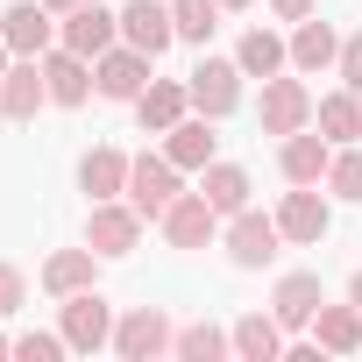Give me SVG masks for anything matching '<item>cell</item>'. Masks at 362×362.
<instances>
[{
	"instance_id": "2e32d148",
	"label": "cell",
	"mask_w": 362,
	"mask_h": 362,
	"mask_svg": "<svg viewBox=\"0 0 362 362\" xmlns=\"http://www.w3.org/2000/svg\"><path fill=\"white\" fill-rule=\"evenodd\" d=\"M277 228H284V242H320V235L334 228V206H327L313 185H298V192H284V206H277Z\"/></svg>"
},
{
	"instance_id": "277c9868",
	"label": "cell",
	"mask_w": 362,
	"mask_h": 362,
	"mask_svg": "<svg viewBox=\"0 0 362 362\" xmlns=\"http://www.w3.org/2000/svg\"><path fill=\"white\" fill-rule=\"evenodd\" d=\"M64 341H71L78 355H93V348H107V341H114V305H107L93 284L64 298Z\"/></svg>"
},
{
	"instance_id": "ba28073f",
	"label": "cell",
	"mask_w": 362,
	"mask_h": 362,
	"mask_svg": "<svg viewBox=\"0 0 362 362\" xmlns=\"http://www.w3.org/2000/svg\"><path fill=\"white\" fill-rule=\"evenodd\" d=\"M214 228H221V214L206 206V192H177V199L163 206V235H170V249H206Z\"/></svg>"
},
{
	"instance_id": "7a4b0ae2",
	"label": "cell",
	"mask_w": 362,
	"mask_h": 362,
	"mask_svg": "<svg viewBox=\"0 0 362 362\" xmlns=\"http://www.w3.org/2000/svg\"><path fill=\"white\" fill-rule=\"evenodd\" d=\"M170 199H177V163L170 156H128V206L142 221H163Z\"/></svg>"
},
{
	"instance_id": "d6a6232c",
	"label": "cell",
	"mask_w": 362,
	"mask_h": 362,
	"mask_svg": "<svg viewBox=\"0 0 362 362\" xmlns=\"http://www.w3.org/2000/svg\"><path fill=\"white\" fill-rule=\"evenodd\" d=\"M22 291H29V284H22V270H15V263H0V320L22 305Z\"/></svg>"
},
{
	"instance_id": "f546056e",
	"label": "cell",
	"mask_w": 362,
	"mask_h": 362,
	"mask_svg": "<svg viewBox=\"0 0 362 362\" xmlns=\"http://www.w3.org/2000/svg\"><path fill=\"white\" fill-rule=\"evenodd\" d=\"M327 192H334V199H362V149H334V163H327Z\"/></svg>"
},
{
	"instance_id": "836d02e7",
	"label": "cell",
	"mask_w": 362,
	"mask_h": 362,
	"mask_svg": "<svg viewBox=\"0 0 362 362\" xmlns=\"http://www.w3.org/2000/svg\"><path fill=\"white\" fill-rule=\"evenodd\" d=\"M313 8H320V0H270V15H277V22H305Z\"/></svg>"
},
{
	"instance_id": "ffe728a7",
	"label": "cell",
	"mask_w": 362,
	"mask_h": 362,
	"mask_svg": "<svg viewBox=\"0 0 362 362\" xmlns=\"http://www.w3.org/2000/svg\"><path fill=\"white\" fill-rule=\"evenodd\" d=\"M235 355H242V362H277V355H284L277 313H242V320H235Z\"/></svg>"
},
{
	"instance_id": "44dd1931",
	"label": "cell",
	"mask_w": 362,
	"mask_h": 362,
	"mask_svg": "<svg viewBox=\"0 0 362 362\" xmlns=\"http://www.w3.org/2000/svg\"><path fill=\"white\" fill-rule=\"evenodd\" d=\"M313 121H320V135H327V142H341V149H348V142L362 135V93H348V86H341V93L313 100Z\"/></svg>"
},
{
	"instance_id": "603a6c76",
	"label": "cell",
	"mask_w": 362,
	"mask_h": 362,
	"mask_svg": "<svg viewBox=\"0 0 362 362\" xmlns=\"http://www.w3.org/2000/svg\"><path fill=\"white\" fill-rule=\"evenodd\" d=\"M163 156H170L177 170H206V163H214V121H206V114H199V121H177L170 142H163Z\"/></svg>"
},
{
	"instance_id": "9a60e30c",
	"label": "cell",
	"mask_w": 362,
	"mask_h": 362,
	"mask_svg": "<svg viewBox=\"0 0 362 362\" xmlns=\"http://www.w3.org/2000/svg\"><path fill=\"white\" fill-rule=\"evenodd\" d=\"M43 78H50V100L57 107H86V93L100 86L93 78V57H78V50H43Z\"/></svg>"
},
{
	"instance_id": "d4e9b609",
	"label": "cell",
	"mask_w": 362,
	"mask_h": 362,
	"mask_svg": "<svg viewBox=\"0 0 362 362\" xmlns=\"http://www.w3.org/2000/svg\"><path fill=\"white\" fill-rule=\"evenodd\" d=\"M93 284V242L86 249H57L50 263H43V291L50 298H71V291H86Z\"/></svg>"
},
{
	"instance_id": "7c38bea8",
	"label": "cell",
	"mask_w": 362,
	"mask_h": 362,
	"mask_svg": "<svg viewBox=\"0 0 362 362\" xmlns=\"http://www.w3.org/2000/svg\"><path fill=\"white\" fill-rule=\"evenodd\" d=\"M327 305V291H320V277L313 270H291V277H277V291H270V313H277V327L284 334H298V327H313V313Z\"/></svg>"
},
{
	"instance_id": "4dcf8cb0",
	"label": "cell",
	"mask_w": 362,
	"mask_h": 362,
	"mask_svg": "<svg viewBox=\"0 0 362 362\" xmlns=\"http://www.w3.org/2000/svg\"><path fill=\"white\" fill-rule=\"evenodd\" d=\"M64 348H71L64 334H15V355H22V362H57Z\"/></svg>"
},
{
	"instance_id": "5b68a950",
	"label": "cell",
	"mask_w": 362,
	"mask_h": 362,
	"mask_svg": "<svg viewBox=\"0 0 362 362\" xmlns=\"http://www.w3.org/2000/svg\"><path fill=\"white\" fill-rule=\"evenodd\" d=\"M185 93H192V107H199L206 121H221V114H235V100H242V64L206 57V64L185 78Z\"/></svg>"
},
{
	"instance_id": "4fadbf2b",
	"label": "cell",
	"mask_w": 362,
	"mask_h": 362,
	"mask_svg": "<svg viewBox=\"0 0 362 362\" xmlns=\"http://www.w3.org/2000/svg\"><path fill=\"white\" fill-rule=\"evenodd\" d=\"M50 100V78H43V57H22L8 64V78H0V114L8 121H36V107Z\"/></svg>"
},
{
	"instance_id": "cb8c5ba5",
	"label": "cell",
	"mask_w": 362,
	"mask_h": 362,
	"mask_svg": "<svg viewBox=\"0 0 362 362\" xmlns=\"http://www.w3.org/2000/svg\"><path fill=\"white\" fill-rule=\"evenodd\" d=\"M291 64L298 71H327V64H341V36L327 29V22H298V36H291Z\"/></svg>"
},
{
	"instance_id": "9c48e42d",
	"label": "cell",
	"mask_w": 362,
	"mask_h": 362,
	"mask_svg": "<svg viewBox=\"0 0 362 362\" xmlns=\"http://www.w3.org/2000/svg\"><path fill=\"white\" fill-rule=\"evenodd\" d=\"M0 36H8V50H15V57H43V50H50V36H57V15L43 8V0H15V8L0 15Z\"/></svg>"
},
{
	"instance_id": "e575fe53",
	"label": "cell",
	"mask_w": 362,
	"mask_h": 362,
	"mask_svg": "<svg viewBox=\"0 0 362 362\" xmlns=\"http://www.w3.org/2000/svg\"><path fill=\"white\" fill-rule=\"evenodd\" d=\"M43 8H50V15H71V8H86V0H43Z\"/></svg>"
},
{
	"instance_id": "7402d4cb",
	"label": "cell",
	"mask_w": 362,
	"mask_h": 362,
	"mask_svg": "<svg viewBox=\"0 0 362 362\" xmlns=\"http://www.w3.org/2000/svg\"><path fill=\"white\" fill-rule=\"evenodd\" d=\"M78 185H86L93 199H121V192H128V156H121V149H107V142H100V149H86Z\"/></svg>"
},
{
	"instance_id": "4316f807",
	"label": "cell",
	"mask_w": 362,
	"mask_h": 362,
	"mask_svg": "<svg viewBox=\"0 0 362 362\" xmlns=\"http://www.w3.org/2000/svg\"><path fill=\"white\" fill-rule=\"evenodd\" d=\"M284 57H291V43H277L270 29H249V36H242V50H235L242 78H277V71H284Z\"/></svg>"
},
{
	"instance_id": "30bf717a",
	"label": "cell",
	"mask_w": 362,
	"mask_h": 362,
	"mask_svg": "<svg viewBox=\"0 0 362 362\" xmlns=\"http://www.w3.org/2000/svg\"><path fill=\"white\" fill-rule=\"evenodd\" d=\"M57 36H64V50H78V57H100V50H114V36H121V15H107L100 0H86V8H71V15L57 22Z\"/></svg>"
},
{
	"instance_id": "8d00e7d4",
	"label": "cell",
	"mask_w": 362,
	"mask_h": 362,
	"mask_svg": "<svg viewBox=\"0 0 362 362\" xmlns=\"http://www.w3.org/2000/svg\"><path fill=\"white\" fill-rule=\"evenodd\" d=\"M8 57H15V50H8V36H0V78H8Z\"/></svg>"
},
{
	"instance_id": "8992f818",
	"label": "cell",
	"mask_w": 362,
	"mask_h": 362,
	"mask_svg": "<svg viewBox=\"0 0 362 362\" xmlns=\"http://www.w3.org/2000/svg\"><path fill=\"white\" fill-rule=\"evenodd\" d=\"M149 64H156V57L128 43V50H100V57H93V78H100V93H107V100H142Z\"/></svg>"
},
{
	"instance_id": "74e56055",
	"label": "cell",
	"mask_w": 362,
	"mask_h": 362,
	"mask_svg": "<svg viewBox=\"0 0 362 362\" xmlns=\"http://www.w3.org/2000/svg\"><path fill=\"white\" fill-rule=\"evenodd\" d=\"M0 355H15V341H8V334H0Z\"/></svg>"
},
{
	"instance_id": "f1b7e54d",
	"label": "cell",
	"mask_w": 362,
	"mask_h": 362,
	"mask_svg": "<svg viewBox=\"0 0 362 362\" xmlns=\"http://www.w3.org/2000/svg\"><path fill=\"white\" fill-rule=\"evenodd\" d=\"M170 22H177V36H185V43H214L221 0H170Z\"/></svg>"
},
{
	"instance_id": "e0dca14e",
	"label": "cell",
	"mask_w": 362,
	"mask_h": 362,
	"mask_svg": "<svg viewBox=\"0 0 362 362\" xmlns=\"http://www.w3.org/2000/svg\"><path fill=\"white\" fill-rule=\"evenodd\" d=\"M185 107H192V93L177 86V78H149V86H142V100H135V114H142V128H149V135H170L177 121H185Z\"/></svg>"
},
{
	"instance_id": "f35d334b",
	"label": "cell",
	"mask_w": 362,
	"mask_h": 362,
	"mask_svg": "<svg viewBox=\"0 0 362 362\" xmlns=\"http://www.w3.org/2000/svg\"><path fill=\"white\" fill-rule=\"evenodd\" d=\"M221 8H249V0H221Z\"/></svg>"
},
{
	"instance_id": "6da1fadb",
	"label": "cell",
	"mask_w": 362,
	"mask_h": 362,
	"mask_svg": "<svg viewBox=\"0 0 362 362\" xmlns=\"http://www.w3.org/2000/svg\"><path fill=\"white\" fill-rule=\"evenodd\" d=\"M177 348V327L163 320V305H135L128 320H114V355L121 362H156Z\"/></svg>"
},
{
	"instance_id": "484cf974",
	"label": "cell",
	"mask_w": 362,
	"mask_h": 362,
	"mask_svg": "<svg viewBox=\"0 0 362 362\" xmlns=\"http://www.w3.org/2000/svg\"><path fill=\"white\" fill-rule=\"evenodd\" d=\"M199 192H206V206H214V214H228V221H235V214L249 206V170H242V163H206V185H199Z\"/></svg>"
},
{
	"instance_id": "83f0119b",
	"label": "cell",
	"mask_w": 362,
	"mask_h": 362,
	"mask_svg": "<svg viewBox=\"0 0 362 362\" xmlns=\"http://www.w3.org/2000/svg\"><path fill=\"white\" fill-rule=\"evenodd\" d=\"M170 355H185V362H221L235 355V334H221L214 320H192V327H177V348Z\"/></svg>"
},
{
	"instance_id": "d590c367",
	"label": "cell",
	"mask_w": 362,
	"mask_h": 362,
	"mask_svg": "<svg viewBox=\"0 0 362 362\" xmlns=\"http://www.w3.org/2000/svg\"><path fill=\"white\" fill-rule=\"evenodd\" d=\"M348 298H355V305H362V270H355V277H348Z\"/></svg>"
},
{
	"instance_id": "5bb4252c",
	"label": "cell",
	"mask_w": 362,
	"mask_h": 362,
	"mask_svg": "<svg viewBox=\"0 0 362 362\" xmlns=\"http://www.w3.org/2000/svg\"><path fill=\"white\" fill-rule=\"evenodd\" d=\"M121 36H128L135 50L163 57V50L177 43V22H170V8H163V0H128V8H121Z\"/></svg>"
},
{
	"instance_id": "8fae6325",
	"label": "cell",
	"mask_w": 362,
	"mask_h": 362,
	"mask_svg": "<svg viewBox=\"0 0 362 362\" xmlns=\"http://www.w3.org/2000/svg\"><path fill=\"white\" fill-rule=\"evenodd\" d=\"M313 121V93L298 78H263V135H298Z\"/></svg>"
},
{
	"instance_id": "1f68e13d",
	"label": "cell",
	"mask_w": 362,
	"mask_h": 362,
	"mask_svg": "<svg viewBox=\"0 0 362 362\" xmlns=\"http://www.w3.org/2000/svg\"><path fill=\"white\" fill-rule=\"evenodd\" d=\"M341 86H348V93H362V29L341 43Z\"/></svg>"
},
{
	"instance_id": "ac0fdd59",
	"label": "cell",
	"mask_w": 362,
	"mask_h": 362,
	"mask_svg": "<svg viewBox=\"0 0 362 362\" xmlns=\"http://www.w3.org/2000/svg\"><path fill=\"white\" fill-rule=\"evenodd\" d=\"M327 163H334V142L327 135H313V128L284 135V177H291V185H320Z\"/></svg>"
},
{
	"instance_id": "d6986e66",
	"label": "cell",
	"mask_w": 362,
	"mask_h": 362,
	"mask_svg": "<svg viewBox=\"0 0 362 362\" xmlns=\"http://www.w3.org/2000/svg\"><path fill=\"white\" fill-rule=\"evenodd\" d=\"M313 341L327 348V355H355L362 348V305L348 298V305H320L313 313Z\"/></svg>"
},
{
	"instance_id": "3957f363",
	"label": "cell",
	"mask_w": 362,
	"mask_h": 362,
	"mask_svg": "<svg viewBox=\"0 0 362 362\" xmlns=\"http://www.w3.org/2000/svg\"><path fill=\"white\" fill-rule=\"evenodd\" d=\"M277 242H284L277 214H256V206H242V214H235V228H228V256H235L242 270H263V263H277Z\"/></svg>"
},
{
	"instance_id": "52a82bcc",
	"label": "cell",
	"mask_w": 362,
	"mask_h": 362,
	"mask_svg": "<svg viewBox=\"0 0 362 362\" xmlns=\"http://www.w3.org/2000/svg\"><path fill=\"white\" fill-rule=\"evenodd\" d=\"M86 242H93V256H128V249L142 242V214H135V206H114V199H93Z\"/></svg>"
}]
</instances>
